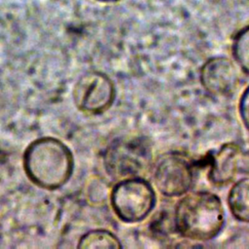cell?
<instances>
[{"label":"cell","mask_w":249,"mask_h":249,"mask_svg":"<svg viewBox=\"0 0 249 249\" xmlns=\"http://www.w3.org/2000/svg\"><path fill=\"white\" fill-rule=\"evenodd\" d=\"M22 165L26 176L34 185L53 191L63 187L71 178L74 157L62 141L46 136L32 141L26 147Z\"/></svg>","instance_id":"6da1fadb"},{"label":"cell","mask_w":249,"mask_h":249,"mask_svg":"<svg viewBox=\"0 0 249 249\" xmlns=\"http://www.w3.org/2000/svg\"><path fill=\"white\" fill-rule=\"evenodd\" d=\"M224 225L225 211L222 201L211 192H188L176 204L174 230L187 239L211 240L221 232Z\"/></svg>","instance_id":"7a4b0ae2"},{"label":"cell","mask_w":249,"mask_h":249,"mask_svg":"<svg viewBox=\"0 0 249 249\" xmlns=\"http://www.w3.org/2000/svg\"><path fill=\"white\" fill-rule=\"evenodd\" d=\"M152 149L147 140L137 136H125L113 140L103 156L104 168L114 179L140 176L152 162Z\"/></svg>","instance_id":"3957f363"},{"label":"cell","mask_w":249,"mask_h":249,"mask_svg":"<svg viewBox=\"0 0 249 249\" xmlns=\"http://www.w3.org/2000/svg\"><path fill=\"white\" fill-rule=\"evenodd\" d=\"M110 202L121 221L133 224L151 214L157 196L151 184L141 176H136L121 179L111 191Z\"/></svg>","instance_id":"277c9868"},{"label":"cell","mask_w":249,"mask_h":249,"mask_svg":"<svg viewBox=\"0 0 249 249\" xmlns=\"http://www.w3.org/2000/svg\"><path fill=\"white\" fill-rule=\"evenodd\" d=\"M153 178L156 188L162 196H184L190 192L195 181L194 163L182 153H166L156 162Z\"/></svg>","instance_id":"5b68a950"},{"label":"cell","mask_w":249,"mask_h":249,"mask_svg":"<svg viewBox=\"0 0 249 249\" xmlns=\"http://www.w3.org/2000/svg\"><path fill=\"white\" fill-rule=\"evenodd\" d=\"M72 97L78 110L89 115L107 111L116 98V89L108 75L100 71H88L76 81Z\"/></svg>","instance_id":"8992f818"},{"label":"cell","mask_w":249,"mask_h":249,"mask_svg":"<svg viewBox=\"0 0 249 249\" xmlns=\"http://www.w3.org/2000/svg\"><path fill=\"white\" fill-rule=\"evenodd\" d=\"M199 82L203 89L215 96L232 95L240 84L236 65L226 56L207 59L200 68Z\"/></svg>","instance_id":"52a82bcc"},{"label":"cell","mask_w":249,"mask_h":249,"mask_svg":"<svg viewBox=\"0 0 249 249\" xmlns=\"http://www.w3.org/2000/svg\"><path fill=\"white\" fill-rule=\"evenodd\" d=\"M242 159L241 147L234 142L223 144L209 159L208 178L218 187H223L233 181L238 173Z\"/></svg>","instance_id":"ba28073f"},{"label":"cell","mask_w":249,"mask_h":249,"mask_svg":"<svg viewBox=\"0 0 249 249\" xmlns=\"http://www.w3.org/2000/svg\"><path fill=\"white\" fill-rule=\"evenodd\" d=\"M228 205L231 215L242 223H249V177L241 178L231 188Z\"/></svg>","instance_id":"9c48e42d"},{"label":"cell","mask_w":249,"mask_h":249,"mask_svg":"<svg viewBox=\"0 0 249 249\" xmlns=\"http://www.w3.org/2000/svg\"><path fill=\"white\" fill-rule=\"evenodd\" d=\"M77 247L80 249L94 248H122L123 245L118 236L107 230H91L83 234Z\"/></svg>","instance_id":"30bf717a"},{"label":"cell","mask_w":249,"mask_h":249,"mask_svg":"<svg viewBox=\"0 0 249 249\" xmlns=\"http://www.w3.org/2000/svg\"><path fill=\"white\" fill-rule=\"evenodd\" d=\"M231 53L239 68L249 75V25L241 28L234 35Z\"/></svg>","instance_id":"8fae6325"},{"label":"cell","mask_w":249,"mask_h":249,"mask_svg":"<svg viewBox=\"0 0 249 249\" xmlns=\"http://www.w3.org/2000/svg\"><path fill=\"white\" fill-rule=\"evenodd\" d=\"M238 111L244 126L249 130V86L245 89L239 98Z\"/></svg>","instance_id":"7c38bea8"},{"label":"cell","mask_w":249,"mask_h":249,"mask_svg":"<svg viewBox=\"0 0 249 249\" xmlns=\"http://www.w3.org/2000/svg\"><path fill=\"white\" fill-rule=\"evenodd\" d=\"M98 2H103V3H113V2H118L121 0H96Z\"/></svg>","instance_id":"4fadbf2b"}]
</instances>
